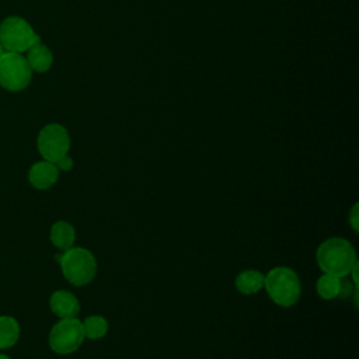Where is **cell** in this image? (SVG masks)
Returning <instances> with one entry per match:
<instances>
[{
  "mask_svg": "<svg viewBox=\"0 0 359 359\" xmlns=\"http://www.w3.org/2000/svg\"><path fill=\"white\" fill-rule=\"evenodd\" d=\"M38 42H41L39 35L22 17L11 15L1 21L0 43L7 52L21 53Z\"/></svg>",
  "mask_w": 359,
  "mask_h": 359,
  "instance_id": "cell-4",
  "label": "cell"
},
{
  "mask_svg": "<svg viewBox=\"0 0 359 359\" xmlns=\"http://www.w3.org/2000/svg\"><path fill=\"white\" fill-rule=\"evenodd\" d=\"M84 338L100 339L104 338L108 332V321L102 316H90L83 323Z\"/></svg>",
  "mask_w": 359,
  "mask_h": 359,
  "instance_id": "cell-15",
  "label": "cell"
},
{
  "mask_svg": "<svg viewBox=\"0 0 359 359\" xmlns=\"http://www.w3.org/2000/svg\"><path fill=\"white\" fill-rule=\"evenodd\" d=\"M27 52H28L27 62H28L31 70L38 72V73H45L50 69V66L53 63V55L48 46L38 42L34 46H31Z\"/></svg>",
  "mask_w": 359,
  "mask_h": 359,
  "instance_id": "cell-11",
  "label": "cell"
},
{
  "mask_svg": "<svg viewBox=\"0 0 359 359\" xmlns=\"http://www.w3.org/2000/svg\"><path fill=\"white\" fill-rule=\"evenodd\" d=\"M32 70L27 57L17 52H3L0 56V86L4 90L22 91L31 83Z\"/></svg>",
  "mask_w": 359,
  "mask_h": 359,
  "instance_id": "cell-5",
  "label": "cell"
},
{
  "mask_svg": "<svg viewBox=\"0 0 359 359\" xmlns=\"http://www.w3.org/2000/svg\"><path fill=\"white\" fill-rule=\"evenodd\" d=\"M84 341L83 324L76 317L57 321L49 332V346L57 355H69L77 351Z\"/></svg>",
  "mask_w": 359,
  "mask_h": 359,
  "instance_id": "cell-6",
  "label": "cell"
},
{
  "mask_svg": "<svg viewBox=\"0 0 359 359\" xmlns=\"http://www.w3.org/2000/svg\"><path fill=\"white\" fill-rule=\"evenodd\" d=\"M0 359H10V358L6 356V355H0Z\"/></svg>",
  "mask_w": 359,
  "mask_h": 359,
  "instance_id": "cell-18",
  "label": "cell"
},
{
  "mask_svg": "<svg viewBox=\"0 0 359 359\" xmlns=\"http://www.w3.org/2000/svg\"><path fill=\"white\" fill-rule=\"evenodd\" d=\"M264 287L269 299L280 307L294 306L302 296L300 278L289 266L272 268L265 275Z\"/></svg>",
  "mask_w": 359,
  "mask_h": 359,
  "instance_id": "cell-2",
  "label": "cell"
},
{
  "mask_svg": "<svg viewBox=\"0 0 359 359\" xmlns=\"http://www.w3.org/2000/svg\"><path fill=\"white\" fill-rule=\"evenodd\" d=\"M55 164H56L57 170L69 171V170H72V168H73V158H72V157H69L67 154H65V156H63V157H60Z\"/></svg>",
  "mask_w": 359,
  "mask_h": 359,
  "instance_id": "cell-17",
  "label": "cell"
},
{
  "mask_svg": "<svg viewBox=\"0 0 359 359\" xmlns=\"http://www.w3.org/2000/svg\"><path fill=\"white\" fill-rule=\"evenodd\" d=\"M59 178V170L55 163H50L48 160L36 161L31 165L28 171V180L31 185L36 189H48Z\"/></svg>",
  "mask_w": 359,
  "mask_h": 359,
  "instance_id": "cell-8",
  "label": "cell"
},
{
  "mask_svg": "<svg viewBox=\"0 0 359 359\" xmlns=\"http://www.w3.org/2000/svg\"><path fill=\"white\" fill-rule=\"evenodd\" d=\"M318 268L328 275L345 278L358 262L353 245L342 237H330L324 240L316 251Z\"/></svg>",
  "mask_w": 359,
  "mask_h": 359,
  "instance_id": "cell-1",
  "label": "cell"
},
{
  "mask_svg": "<svg viewBox=\"0 0 359 359\" xmlns=\"http://www.w3.org/2000/svg\"><path fill=\"white\" fill-rule=\"evenodd\" d=\"M358 208H359V203H353V206L351 208V210L348 213V223H349V226L352 227V230L355 233L359 231V213H358Z\"/></svg>",
  "mask_w": 359,
  "mask_h": 359,
  "instance_id": "cell-16",
  "label": "cell"
},
{
  "mask_svg": "<svg viewBox=\"0 0 359 359\" xmlns=\"http://www.w3.org/2000/svg\"><path fill=\"white\" fill-rule=\"evenodd\" d=\"M20 338V325L10 316H0V349L13 346Z\"/></svg>",
  "mask_w": 359,
  "mask_h": 359,
  "instance_id": "cell-14",
  "label": "cell"
},
{
  "mask_svg": "<svg viewBox=\"0 0 359 359\" xmlns=\"http://www.w3.org/2000/svg\"><path fill=\"white\" fill-rule=\"evenodd\" d=\"M265 275L257 269H245L241 271L234 280L236 289L245 296L255 294L264 287Z\"/></svg>",
  "mask_w": 359,
  "mask_h": 359,
  "instance_id": "cell-10",
  "label": "cell"
},
{
  "mask_svg": "<svg viewBox=\"0 0 359 359\" xmlns=\"http://www.w3.org/2000/svg\"><path fill=\"white\" fill-rule=\"evenodd\" d=\"M3 52H4V49H3V46H1V43H0V56L3 55Z\"/></svg>",
  "mask_w": 359,
  "mask_h": 359,
  "instance_id": "cell-19",
  "label": "cell"
},
{
  "mask_svg": "<svg viewBox=\"0 0 359 359\" xmlns=\"http://www.w3.org/2000/svg\"><path fill=\"white\" fill-rule=\"evenodd\" d=\"M55 258L60 264L63 276L74 286L88 285L97 273V259L84 247H70Z\"/></svg>",
  "mask_w": 359,
  "mask_h": 359,
  "instance_id": "cell-3",
  "label": "cell"
},
{
  "mask_svg": "<svg viewBox=\"0 0 359 359\" xmlns=\"http://www.w3.org/2000/svg\"><path fill=\"white\" fill-rule=\"evenodd\" d=\"M49 306L53 314L60 318L76 317L80 311V303L77 297L67 290H56L50 294Z\"/></svg>",
  "mask_w": 359,
  "mask_h": 359,
  "instance_id": "cell-9",
  "label": "cell"
},
{
  "mask_svg": "<svg viewBox=\"0 0 359 359\" xmlns=\"http://www.w3.org/2000/svg\"><path fill=\"white\" fill-rule=\"evenodd\" d=\"M316 290L323 300H334L342 294L344 286L341 278L324 273L317 279Z\"/></svg>",
  "mask_w": 359,
  "mask_h": 359,
  "instance_id": "cell-13",
  "label": "cell"
},
{
  "mask_svg": "<svg viewBox=\"0 0 359 359\" xmlns=\"http://www.w3.org/2000/svg\"><path fill=\"white\" fill-rule=\"evenodd\" d=\"M76 240V230L74 227L63 220H59L52 224L50 227V241L59 250H69L73 247Z\"/></svg>",
  "mask_w": 359,
  "mask_h": 359,
  "instance_id": "cell-12",
  "label": "cell"
},
{
  "mask_svg": "<svg viewBox=\"0 0 359 359\" xmlns=\"http://www.w3.org/2000/svg\"><path fill=\"white\" fill-rule=\"evenodd\" d=\"M36 147L45 160L56 163L60 157L67 154L70 149L67 129L59 123L45 125L38 133Z\"/></svg>",
  "mask_w": 359,
  "mask_h": 359,
  "instance_id": "cell-7",
  "label": "cell"
}]
</instances>
